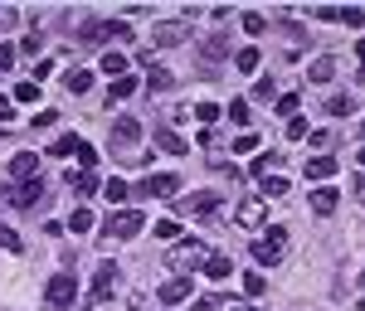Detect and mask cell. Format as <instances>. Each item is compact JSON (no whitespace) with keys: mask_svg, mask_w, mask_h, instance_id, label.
<instances>
[{"mask_svg":"<svg viewBox=\"0 0 365 311\" xmlns=\"http://www.w3.org/2000/svg\"><path fill=\"white\" fill-rule=\"evenodd\" d=\"M297 107H302L297 93H278V117H297Z\"/></svg>","mask_w":365,"mask_h":311,"instance_id":"obj_29","label":"cell"},{"mask_svg":"<svg viewBox=\"0 0 365 311\" xmlns=\"http://www.w3.org/2000/svg\"><path fill=\"white\" fill-rule=\"evenodd\" d=\"M10 63H15V44H0V73H5Z\"/></svg>","mask_w":365,"mask_h":311,"instance_id":"obj_49","label":"cell"},{"mask_svg":"<svg viewBox=\"0 0 365 311\" xmlns=\"http://www.w3.org/2000/svg\"><path fill=\"white\" fill-rule=\"evenodd\" d=\"M234 68H239V73H258V49H239V54H234Z\"/></svg>","mask_w":365,"mask_h":311,"instance_id":"obj_24","label":"cell"},{"mask_svg":"<svg viewBox=\"0 0 365 311\" xmlns=\"http://www.w3.org/2000/svg\"><path fill=\"white\" fill-rule=\"evenodd\" d=\"M78 39H83V44H98V39H108V20H83V25H78Z\"/></svg>","mask_w":365,"mask_h":311,"instance_id":"obj_20","label":"cell"},{"mask_svg":"<svg viewBox=\"0 0 365 311\" xmlns=\"http://www.w3.org/2000/svg\"><path fill=\"white\" fill-rule=\"evenodd\" d=\"M282 248H287V228H268L263 238H253V263L258 268H273L282 258Z\"/></svg>","mask_w":365,"mask_h":311,"instance_id":"obj_2","label":"cell"},{"mask_svg":"<svg viewBox=\"0 0 365 311\" xmlns=\"http://www.w3.org/2000/svg\"><path fill=\"white\" fill-rule=\"evenodd\" d=\"M234 219H239L244 228H258L263 219H268V199H263V195H258V199H244V204L234 209Z\"/></svg>","mask_w":365,"mask_h":311,"instance_id":"obj_11","label":"cell"},{"mask_svg":"<svg viewBox=\"0 0 365 311\" xmlns=\"http://www.w3.org/2000/svg\"><path fill=\"white\" fill-rule=\"evenodd\" d=\"M141 142V117H117L113 122V151L117 146H137Z\"/></svg>","mask_w":365,"mask_h":311,"instance_id":"obj_10","label":"cell"},{"mask_svg":"<svg viewBox=\"0 0 365 311\" xmlns=\"http://www.w3.org/2000/svg\"><path fill=\"white\" fill-rule=\"evenodd\" d=\"M282 34H287V44H292V49H297V44L307 39V34H302V29H297V25H282Z\"/></svg>","mask_w":365,"mask_h":311,"instance_id":"obj_48","label":"cell"},{"mask_svg":"<svg viewBox=\"0 0 365 311\" xmlns=\"http://www.w3.org/2000/svg\"><path fill=\"white\" fill-rule=\"evenodd\" d=\"M63 83H68V93H73V97H83L88 88H93V73H88V68H73V73H68Z\"/></svg>","mask_w":365,"mask_h":311,"instance_id":"obj_21","label":"cell"},{"mask_svg":"<svg viewBox=\"0 0 365 311\" xmlns=\"http://www.w3.org/2000/svg\"><path fill=\"white\" fill-rule=\"evenodd\" d=\"M78 146H83V137H58V142H54V156H73Z\"/></svg>","mask_w":365,"mask_h":311,"instance_id":"obj_40","label":"cell"},{"mask_svg":"<svg viewBox=\"0 0 365 311\" xmlns=\"http://www.w3.org/2000/svg\"><path fill=\"white\" fill-rule=\"evenodd\" d=\"M63 228H68V233H88V228H93V209H73Z\"/></svg>","mask_w":365,"mask_h":311,"instance_id":"obj_25","label":"cell"},{"mask_svg":"<svg viewBox=\"0 0 365 311\" xmlns=\"http://www.w3.org/2000/svg\"><path fill=\"white\" fill-rule=\"evenodd\" d=\"M356 161H361V166H365V146H361V156H356Z\"/></svg>","mask_w":365,"mask_h":311,"instance_id":"obj_54","label":"cell"},{"mask_svg":"<svg viewBox=\"0 0 365 311\" xmlns=\"http://www.w3.org/2000/svg\"><path fill=\"white\" fill-rule=\"evenodd\" d=\"M103 195H108V199L117 204V199H127V195H132V190H127V180H108V185H103Z\"/></svg>","mask_w":365,"mask_h":311,"instance_id":"obj_41","label":"cell"},{"mask_svg":"<svg viewBox=\"0 0 365 311\" xmlns=\"http://www.w3.org/2000/svg\"><path fill=\"white\" fill-rule=\"evenodd\" d=\"M229 273H234V263H229L225 253H210V258H205V278H215V283H225Z\"/></svg>","mask_w":365,"mask_h":311,"instance_id":"obj_17","label":"cell"},{"mask_svg":"<svg viewBox=\"0 0 365 311\" xmlns=\"http://www.w3.org/2000/svg\"><path fill=\"white\" fill-rule=\"evenodd\" d=\"M253 97H258V102H278V93H273V78H258V83H253Z\"/></svg>","mask_w":365,"mask_h":311,"instance_id":"obj_35","label":"cell"},{"mask_svg":"<svg viewBox=\"0 0 365 311\" xmlns=\"http://www.w3.org/2000/svg\"><path fill=\"white\" fill-rule=\"evenodd\" d=\"M351 195H356V204H365V175L356 180V185H351Z\"/></svg>","mask_w":365,"mask_h":311,"instance_id":"obj_52","label":"cell"},{"mask_svg":"<svg viewBox=\"0 0 365 311\" xmlns=\"http://www.w3.org/2000/svg\"><path fill=\"white\" fill-rule=\"evenodd\" d=\"M336 20H341V25H365L361 10H341V5H336Z\"/></svg>","mask_w":365,"mask_h":311,"instance_id":"obj_46","label":"cell"},{"mask_svg":"<svg viewBox=\"0 0 365 311\" xmlns=\"http://www.w3.org/2000/svg\"><path fill=\"white\" fill-rule=\"evenodd\" d=\"M273 161H278V156H273V151H263V156L249 166V175H258V180H263V175H273Z\"/></svg>","mask_w":365,"mask_h":311,"instance_id":"obj_32","label":"cell"},{"mask_svg":"<svg viewBox=\"0 0 365 311\" xmlns=\"http://www.w3.org/2000/svg\"><path fill=\"white\" fill-rule=\"evenodd\" d=\"M302 170H307V180H331L336 175V156H312Z\"/></svg>","mask_w":365,"mask_h":311,"instance_id":"obj_15","label":"cell"},{"mask_svg":"<svg viewBox=\"0 0 365 311\" xmlns=\"http://www.w3.org/2000/svg\"><path fill=\"white\" fill-rule=\"evenodd\" d=\"M20 25V15H15V10H0V29H15Z\"/></svg>","mask_w":365,"mask_h":311,"instance_id":"obj_51","label":"cell"},{"mask_svg":"<svg viewBox=\"0 0 365 311\" xmlns=\"http://www.w3.org/2000/svg\"><path fill=\"white\" fill-rule=\"evenodd\" d=\"M15 102H39V83H34V78L15 83Z\"/></svg>","mask_w":365,"mask_h":311,"instance_id":"obj_30","label":"cell"},{"mask_svg":"<svg viewBox=\"0 0 365 311\" xmlns=\"http://www.w3.org/2000/svg\"><path fill=\"white\" fill-rule=\"evenodd\" d=\"M122 278L117 273V263H98V273H93V292H88V302H103V297H113V283Z\"/></svg>","mask_w":365,"mask_h":311,"instance_id":"obj_8","label":"cell"},{"mask_svg":"<svg viewBox=\"0 0 365 311\" xmlns=\"http://www.w3.org/2000/svg\"><path fill=\"white\" fill-rule=\"evenodd\" d=\"M195 122L215 127V122H220V107H215V102H200V107H195Z\"/></svg>","mask_w":365,"mask_h":311,"instance_id":"obj_39","label":"cell"},{"mask_svg":"<svg viewBox=\"0 0 365 311\" xmlns=\"http://www.w3.org/2000/svg\"><path fill=\"white\" fill-rule=\"evenodd\" d=\"M331 73H336V58H331V54H322L317 63H312V83H327Z\"/></svg>","mask_w":365,"mask_h":311,"instance_id":"obj_23","label":"cell"},{"mask_svg":"<svg viewBox=\"0 0 365 311\" xmlns=\"http://www.w3.org/2000/svg\"><path fill=\"white\" fill-rule=\"evenodd\" d=\"M234 151H239V156H253V151H258V137H253V132H239V137H234Z\"/></svg>","mask_w":365,"mask_h":311,"instance_id":"obj_34","label":"cell"},{"mask_svg":"<svg viewBox=\"0 0 365 311\" xmlns=\"http://www.w3.org/2000/svg\"><path fill=\"white\" fill-rule=\"evenodd\" d=\"M287 137L302 142V137H307V117H287Z\"/></svg>","mask_w":365,"mask_h":311,"instance_id":"obj_42","label":"cell"},{"mask_svg":"<svg viewBox=\"0 0 365 311\" xmlns=\"http://www.w3.org/2000/svg\"><path fill=\"white\" fill-rule=\"evenodd\" d=\"M44 302H49L54 311L73 307V302H78V278H68V273H58V278H49V287H44Z\"/></svg>","mask_w":365,"mask_h":311,"instance_id":"obj_3","label":"cell"},{"mask_svg":"<svg viewBox=\"0 0 365 311\" xmlns=\"http://www.w3.org/2000/svg\"><path fill=\"white\" fill-rule=\"evenodd\" d=\"M156 146H161V151H170V156H185V151H190V146H185V137H175L170 127H156Z\"/></svg>","mask_w":365,"mask_h":311,"instance_id":"obj_16","label":"cell"},{"mask_svg":"<svg viewBox=\"0 0 365 311\" xmlns=\"http://www.w3.org/2000/svg\"><path fill=\"white\" fill-rule=\"evenodd\" d=\"M146 83L156 88V93H166V88H175V78H170L166 68H151V78H146Z\"/></svg>","mask_w":365,"mask_h":311,"instance_id":"obj_37","label":"cell"},{"mask_svg":"<svg viewBox=\"0 0 365 311\" xmlns=\"http://www.w3.org/2000/svg\"><path fill=\"white\" fill-rule=\"evenodd\" d=\"M141 228H146V214H141V209H113L108 224H103V233H108V238H137Z\"/></svg>","mask_w":365,"mask_h":311,"instance_id":"obj_1","label":"cell"},{"mask_svg":"<svg viewBox=\"0 0 365 311\" xmlns=\"http://www.w3.org/2000/svg\"><path fill=\"white\" fill-rule=\"evenodd\" d=\"M54 122H58V112H54V107H44V112L34 117V127H54Z\"/></svg>","mask_w":365,"mask_h":311,"instance_id":"obj_50","label":"cell"},{"mask_svg":"<svg viewBox=\"0 0 365 311\" xmlns=\"http://www.w3.org/2000/svg\"><path fill=\"white\" fill-rule=\"evenodd\" d=\"M258 185H263V199H273V195H287V180H282V175H263Z\"/></svg>","mask_w":365,"mask_h":311,"instance_id":"obj_28","label":"cell"},{"mask_svg":"<svg viewBox=\"0 0 365 311\" xmlns=\"http://www.w3.org/2000/svg\"><path fill=\"white\" fill-rule=\"evenodd\" d=\"M5 204H15V209H34V199H39V204H44V180H25V185H10V190H5Z\"/></svg>","mask_w":365,"mask_h":311,"instance_id":"obj_6","label":"cell"},{"mask_svg":"<svg viewBox=\"0 0 365 311\" xmlns=\"http://www.w3.org/2000/svg\"><path fill=\"white\" fill-rule=\"evenodd\" d=\"M132 93H137V78H117V83L108 88V97H113V102H117V97H132Z\"/></svg>","mask_w":365,"mask_h":311,"instance_id":"obj_33","label":"cell"},{"mask_svg":"<svg viewBox=\"0 0 365 311\" xmlns=\"http://www.w3.org/2000/svg\"><path fill=\"white\" fill-rule=\"evenodd\" d=\"M137 195L141 199H170V195H180V175H146L137 185Z\"/></svg>","mask_w":365,"mask_h":311,"instance_id":"obj_5","label":"cell"},{"mask_svg":"<svg viewBox=\"0 0 365 311\" xmlns=\"http://www.w3.org/2000/svg\"><path fill=\"white\" fill-rule=\"evenodd\" d=\"M215 311H253V307H249V302H234V297H220Z\"/></svg>","mask_w":365,"mask_h":311,"instance_id":"obj_45","label":"cell"},{"mask_svg":"<svg viewBox=\"0 0 365 311\" xmlns=\"http://www.w3.org/2000/svg\"><path fill=\"white\" fill-rule=\"evenodd\" d=\"M200 54L210 58V63H220V58H229V39H225V34H210V39L200 44Z\"/></svg>","mask_w":365,"mask_h":311,"instance_id":"obj_18","label":"cell"},{"mask_svg":"<svg viewBox=\"0 0 365 311\" xmlns=\"http://www.w3.org/2000/svg\"><path fill=\"white\" fill-rule=\"evenodd\" d=\"M156 238H180V224H175V219H161V224H156Z\"/></svg>","mask_w":365,"mask_h":311,"instance_id":"obj_44","label":"cell"},{"mask_svg":"<svg viewBox=\"0 0 365 311\" xmlns=\"http://www.w3.org/2000/svg\"><path fill=\"white\" fill-rule=\"evenodd\" d=\"M68 185H73L78 195H98V175H93V170H68Z\"/></svg>","mask_w":365,"mask_h":311,"instance_id":"obj_19","label":"cell"},{"mask_svg":"<svg viewBox=\"0 0 365 311\" xmlns=\"http://www.w3.org/2000/svg\"><path fill=\"white\" fill-rule=\"evenodd\" d=\"M190 39V20H161V25L151 29V44L156 49H175V44H185Z\"/></svg>","mask_w":365,"mask_h":311,"instance_id":"obj_4","label":"cell"},{"mask_svg":"<svg viewBox=\"0 0 365 311\" xmlns=\"http://www.w3.org/2000/svg\"><path fill=\"white\" fill-rule=\"evenodd\" d=\"M205 243H175V248H170V268H180V273H185V268H205Z\"/></svg>","mask_w":365,"mask_h":311,"instance_id":"obj_7","label":"cell"},{"mask_svg":"<svg viewBox=\"0 0 365 311\" xmlns=\"http://www.w3.org/2000/svg\"><path fill=\"white\" fill-rule=\"evenodd\" d=\"M108 39L113 44H132V25L127 20H108Z\"/></svg>","mask_w":365,"mask_h":311,"instance_id":"obj_27","label":"cell"},{"mask_svg":"<svg viewBox=\"0 0 365 311\" xmlns=\"http://www.w3.org/2000/svg\"><path fill=\"white\" fill-rule=\"evenodd\" d=\"M220 209V195L215 190H200L190 199H175V214H215Z\"/></svg>","mask_w":365,"mask_h":311,"instance_id":"obj_9","label":"cell"},{"mask_svg":"<svg viewBox=\"0 0 365 311\" xmlns=\"http://www.w3.org/2000/svg\"><path fill=\"white\" fill-rule=\"evenodd\" d=\"M0 248H5V253H20V233H15V228H0Z\"/></svg>","mask_w":365,"mask_h":311,"instance_id":"obj_43","label":"cell"},{"mask_svg":"<svg viewBox=\"0 0 365 311\" xmlns=\"http://www.w3.org/2000/svg\"><path fill=\"white\" fill-rule=\"evenodd\" d=\"M327 112H331V117H346V112H351V97H346V93L327 97Z\"/></svg>","mask_w":365,"mask_h":311,"instance_id":"obj_38","label":"cell"},{"mask_svg":"<svg viewBox=\"0 0 365 311\" xmlns=\"http://www.w3.org/2000/svg\"><path fill=\"white\" fill-rule=\"evenodd\" d=\"M10 175H15L20 185H25V180H39V156H34V151H20V156L10 161Z\"/></svg>","mask_w":365,"mask_h":311,"instance_id":"obj_12","label":"cell"},{"mask_svg":"<svg viewBox=\"0 0 365 311\" xmlns=\"http://www.w3.org/2000/svg\"><path fill=\"white\" fill-rule=\"evenodd\" d=\"M15 122V97H0V127Z\"/></svg>","mask_w":365,"mask_h":311,"instance_id":"obj_47","label":"cell"},{"mask_svg":"<svg viewBox=\"0 0 365 311\" xmlns=\"http://www.w3.org/2000/svg\"><path fill=\"white\" fill-rule=\"evenodd\" d=\"M336 199H341V195L331 190V185H317V190H312V209L327 219V214H336Z\"/></svg>","mask_w":365,"mask_h":311,"instance_id":"obj_14","label":"cell"},{"mask_svg":"<svg viewBox=\"0 0 365 311\" xmlns=\"http://www.w3.org/2000/svg\"><path fill=\"white\" fill-rule=\"evenodd\" d=\"M190 292H195V283H190V278H170V283H161V302H166V307H175V302H185Z\"/></svg>","mask_w":365,"mask_h":311,"instance_id":"obj_13","label":"cell"},{"mask_svg":"<svg viewBox=\"0 0 365 311\" xmlns=\"http://www.w3.org/2000/svg\"><path fill=\"white\" fill-rule=\"evenodd\" d=\"M103 73H113V78H127V54L108 49V54H103Z\"/></svg>","mask_w":365,"mask_h":311,"instance_id":"obj_22","label":"cell"},{"mask_svg":"<svg viewBox=\"0 0 365 311\" xmlns=\"http://www.w3.org/2000/svg\"><path fill=\"white\" fill-rule=\"evenodd\" d=\"M361 137H365V122H361Z\"/></svg>","mask_w":365,"mask_h":311,"instance_id":"obj_55","label":"cell"},{"mask_svg":"<svg viewBox=\"0 0 365 311\" xmlns=\"http://www.w3.org/2000/svg\"><path fill=\"white\" fill-rule=\"evenodd\" d=\"M190 311H215V297H200V302H195Z\"/></svg>","mask_w":365,"mask_h":311,"instance_id":"obj_53","label":"cell"},{"mask_svg":"<svg viewBox=\"0 0 365 311\" xmlns=\"http://www.w3.org/2000/svg\"><path fill=\"white\" fill-rule=\"evenodd\" d=\"M239 25H244V34H263V29H268V20H263L258 10H244V15H239Z\"/></svg>","mask_w":365,"mask_h":311,"instance_id":"obj_26","label":"cell"},{"mask_svg":"<svg viewBox=\"0 0 365 311\" xmlns=\"http://www.w3.org/2000/svg\"><path fill=\"white\" fill-rule=\"evenodd\" d=\"M244 292H249V297H263V292H268V278H263V273H244Z\"/></svg>","mask_w":365,"mask_h":311,"instance_id":"obj_31","label":"cell"},{"mask_svg":"<svg viewBox=\"0 0 365 311\" xmlns=\"http://www.w3.org/2000/svg\"><path fill=\"white\" fill-rule=\"evenodd\" d=\"M225 112H229V122H239V127H244V122H249V102H244V97H234Z\"/></svg>","mask_w":365,"mask_h":311,"instance_id":"obj_36","label":"cell"}]
</instances>
